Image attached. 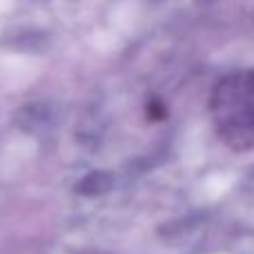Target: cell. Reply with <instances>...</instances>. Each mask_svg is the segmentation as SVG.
<instances>
[{
    "mask_svg": "<svg viewBox=\"0 0 254 254\" xmlns=\"http://www.w3.org/2000/svg\"><path fill=\"white\" fill-rule=\"evenodd\" d=\"M210 114L216 134L230 149H254V69L232 71L216 85Z\"/></svg>",
    "mask_w": 254,
    "mask_h": 254,
    "instance_id": "obj_1",
    "label": "cell"
}]
</instances>
